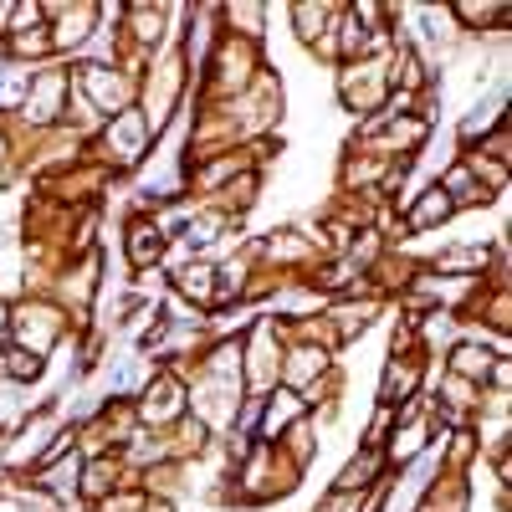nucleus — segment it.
Wrapping results in <instances>:
<instances>
[{"label":"nucleus","instance_id":"9","mask_svg":"<svg viewBox=\"0 0 512 512\" xmlns=\"http://www.w3.org/2000/svg\"><path fill=\"white\" fill-rule=\"evenodd\" d=\"M134 415L144 431H169L175 420H185V374L175 369H154V379L139 390Z\"/></svg>","mask_w":512,"mask_h":512},{"label":"nucleus","instance_id":"22","mask_svg":"<svg viewBox=\"0 0 512 512\" xmlns=\"http://www.w3.org/2000/svg\"><path fill=\"white\" fill-rule=\"evenodd\" d=\"M221 11V31L226 36H241V41H251V47H262L267 41V6H216Z\"/></svg>","mask_w":512,"mask_h":512},{"label":"nucleus","instance_id":"2","mask_svg":"<svg viewBox=\"0 0 512 512\" xmlns=\"http://www.w3.org/2000/svg\"><path fill=\"white\" fill-rule=\"evenodd\" d=\"M303 472L267 441H251V451L236 461V477H231V502L241 507H256V502H272V497H287Z\"/></svg>","mask_w":512,"mask_h":512},{"label":"nucleus","instance_id":"4","mask_svg":"<svg viewBox=\"0 0 512 512\" xmlns=\"http://www.w3.org/2000/svg\"><path fill=\"white\" fill-rule=\"evenodd\" d=\"M333 93L349 113H364V118H379L390 108V57H354L338 67L333 77Z\"/></svg>","mask_w":512,"mask_h":512},{"label":"nucleus","instance_id":"11","mask_svg":"<svg viewBox=\"0 0 512 512\" xmlns=\"http://www.w3.org/2000/svg\"><path fill=\"white\" fill-rule=\"evenodd\" d=\"M425 395V354L410 349V354H390L379 369V405L384 410H400L405 400Z\"/></svg>","mask_w":512,"mask_h":512},{"label":"nucleus","instance_id":"19","mask_svg":"<svg viewBox=\"0 0 512 512\" xmlns=\"http://www.w3.org/2000/svg\"><path fill=\"white\" fill-rule=\"evenodd\" d=\"M82 461H88V456H77V451H62V456H52V461H41V466H36V492H47L52 502H57V497H77Z\"/></svg>","mask_w":512,"mask_h":512},{"label":"nucleus","instance_id":"25","mask_svg":"<svg viewBox=\"0 0 512 512\" xmlns=\"http://www.w3.org/2000/svg\"><path fill=\"white\" fill-rule=\"evenodd\" d=\"M11 333V303H0V338Z\"/></svg>","mask_w":512,"mask_h":512},{"label":"nucleus","instance_id":"16","mask_svg":"<svg viewBox=\"0 0 512 512\" xmlns=\"http://www.w3.org/2000/svg\"><path fill=\"white\" fill-rule=\"evenodd\" d=\"M134 472H123V461L118 456H88L82 461V482H77V497L82 502H103V497H113V492H123V487H139V482H128Z\"/></svg>","mask_w":512,"mask_h":512},{"label":"nucleus","instance_id":"8","mask_svg":"<svg viewBox=\"0 0 512 512\" xmlns=\"http://www.w3.org/2000/svg\"><path fill=\"white\" fill-rule=\"evenodd\" d=\"M67 98H72V77L62 67H36V77L26 82V98H21V118L31 123V134L57 128V118L67 113Z\"/></svg>","mask_w":512,"mask_h":512},{"label":"nucleus","instance_id":"17","mask_svg":"<svg viewBox=\"0 0 512 512\" xmlns=\"http://www.w3.org/2000/svg\"><path fill=\"white\" fill-rule=\"evenodd\" d=\"M456 31L461 36H492L502 26H512V6L507 0H456V6H446Z\"/></svg>","mask_w":512,"mask_h":512},{"label":"nucleus","instance_id":"20","mask_svg":"<svg viewBox=\"0 0 512 512\" xmlns=\"http://www.w3.org/2000/svg\"><path fill=\"white\" fill-rule=\"evenodd\" d=\"M333 11H338L333 0H297V6H292V36L313 52L318 41L328 36V26H333Z\"/></svg>","mask_w":512,"mask_h":512},{"label":"nucleus","instance_id":"10","mask_svg":"<svg viewBox=\"0 0 512 512\" xmlns=\"http://www.w3.org/2000/svg\"><path fill=\"white\" fill-rule=\"evenodd\" d=\"M98 21H103V6H93V0H77V6H47L52 52H82L93 41Z\"/></svg>","mask_w":512,"mask_h":512},{"label":"nucleus","instance_id":"1","mask_svg":"<svg viewBox=\"0 0 512 512\" xmlns=\"http://www.w3.org/2000/svg\"><path fill=\"white\" fill-rule=\"evenodd\" d=\"M185 93H190V62L180 57V47L154 52L149 72L139 77V93H134V98H139V113H144V123H149L154 139L169 128V118L180 113Z\"/></svg>","mask_w":512,"mask_h":512},{"label":"nucleus","instance_id":"21","mask_svg":"<svg viewBox=\"0 0 512 512\" xmlns=\"http://www.w3.org/2000/svg\"><path fill=\"white\" fill-rule=\"evenodd\" d=\"M472 507V492H466V482L451 472V477H436V482H425L415 512H466Z\"/></svg>","mask_w":512,"mask_h":512},{"label":"nucleus","instance_id":"3","mask_svg":"<svg viewBox=\"0 0 512 512\" xmlns=\"http://www.w3.org/2000/svg\"><path fill=\"white\" fill-rule=\"evenodd\" d=\"M277 384H282V323L256 318L251 333H241V390L262 400Z\"/></svg>","mask_w":512,"mask_h":512},{"label":"nucleus","instance_id":"5","mask_svg":"<svg viewBox=\"0 0 512 512\" xmlns=\"http://www.w3.org/2000/svg\"><path fill=\"white\" fill-rule=\"evenodd\" d=\"M67 77H72V93L88 98L93 113H103V118H113V113H123V108H134L139 77L123 72L118 62H77Z\"/></svg>","mask_w":512,"mask_h":512},{"label":"nucleus","instance_id":"15","mask_svg":"<svg viewBox=\"0 0 512 512\" xmlns=\"http://www.w3.org/2000/svg\"><path fill=\"white\" fill-rule=\"evenodd\" d=\"M164 251H169V236L159 231L154 216H134L123 231V256H128V267L134 272H154L164 262Z\"/></svg>","mask_w":512,"mask_h":512},{"label":"nucleus","instance_id":"23","mask_svg":"<svg viewBox=\"0 0 512 512\" xmlns=\"http://www.w3.org/2000/svg\"><path fill=\"white\" fill-rule=\"evenodd\" d=\"M6 57H16V62H47V57H57V52H52V36H47V26L6 36Z\"/></svg>","mask_w":512,"mask_h":512},{"label":"nucleus","instance_id":"6","mask_svg":"<svg viewBox=\"0 0 512 512\" xmlns=\"http://www.w3.org/2000/svg\"><path fill=\"white\" fill-rule=\"evenodd\" d=\"M103 169H113V175H128V169H139L154 149V134L139 108H123L113 118H103Z\"/></svg>","mask_w":512,"mask_h":512},{"label":"nucleus","instance_id":"14","mask_svg":"<svg viewBox=\"0 0 512 512\" xmlns=\"http://www.w3.org/2000/svg\"><path fill=\"white\" fill-rule=\"evenodd\" d=\"M303 415H308L303 395H292V390H282V384H277L272 395L256 400V436H262L267 446H277V441H282V436H287Z\"/></svg>","mask_w":512,"mask_h":512},{"label":"nucleus","instance_id":"24","mask_svg":"<svg viewBox=\"0 0 512 512\" xmlns=\"http://www.w3.org/2000/svg\"><path fill=\"white\" fill-rule=\"evenodd\" d=\"M16 175V149H11V134H6V123H0V185H6Z\"/></svg>","mask_w":512,"mask_h":512},{"label":"nucleus","instance_id":"12","mask_svg":"<svg viewBox=\"0 0 512 512\" xmlns=\"http://www.w3.org/2000/svg\"><path fill=\"white\" fill-rule=\"evenodd\" d=\"M216 287H221V272L210 256H190V262L175 267V277H169V292L180 297V303H190L195 313H216Z\"/></svg>","mask_w":512,"mask_h":512},{"label":"nucleus","instance_id":"18","mask_svg":"<svg viewBox=\"0 0 512 512\" xmlns=\"http://www.w3.org/2000/svg\"><path fill=\"white\" fill-rule=\"evenodd\" d=\"M384 477H390V466H384V456H379L374 446H359L344 466H338L333 492H369V487H379Z\"/></svg>","mask_w":512,"mask_h":512},{"label":"nucleus","instance_id":"7","mask_svg":"<svg viewBox=\"0 0 512 512\" xmlns=\"http://www.w3.org/2000/svg\"><path fill=\"white\" fill-rule=\"evenodd\" d=\"M62 333H67V313L57 303H47V297H21V303L11 308V338H16V349H26L36 359H47L62 344Z\"/></svg>","mask_w":512,"mask_h":512},{"label":"nucleus","instance_id":"13","mask_svg":"<svg viewBox=\"0 0 512 512\" xmlns=\"http://www.w3.org/2000/svg\"><path fill=\"white\" fill-rule=\"evenodd\" d=\"M451 221H456V205L441 195L436 180L425 185V190H415V195H405V216H400L405 231H415V236H436V231H446Z\"/></svg>","mask_w":512,"mask_h":512}]
</instances>
